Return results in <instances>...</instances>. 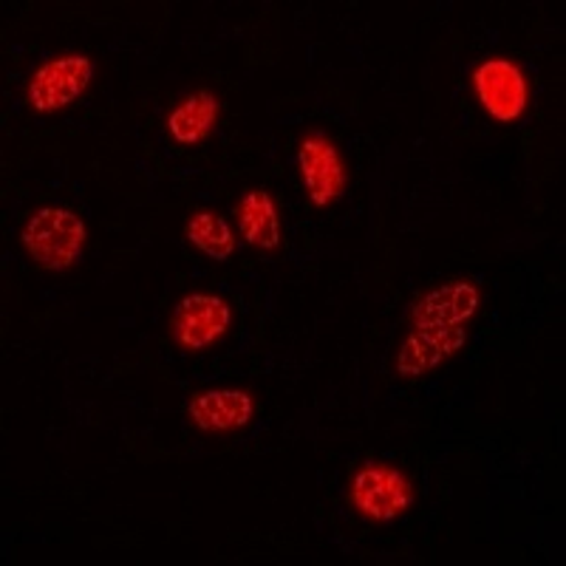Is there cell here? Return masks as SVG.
I'll return each instance as SVG.
<instances>
[{"label":"cell","mask_w":566,"mask_h":566,"mask_svg":"<svg viewBox=\"0 0 566 566\" xmlns=\"http://www.w3.org/2000/svg\"><path fill=\"white\" fill-rule=\"evenodd\" d=\"M20 244L34 264L45 272H65L83 258L88 227L83 216L69 207L45 205L34 210L20 230Z\"/></svg>","instance_id":"cell-1"},{"label":"cell","mask_w":566,"mask_h":566,"mask_svg":"<svg viewBox=\"0 0 566 566\" xmlns=\"http://www.w3.org/2000/svg\"><path fill=\"white\" fill-rule=\"evenodd\" d=\"M346 499L360 518L374 524H391L417 502V488L406 470L388 462H363L348 476Z\"/></svg>","instance_id":"cell-2"},{"label":"cell","mask_w":566,"mask_h":566,"mask_svg":"<svg viewBox=\"0 0 566 566\" xmlns=\"http://www.w3.org/2000/svg\"><path fill=\"white\" fill-rule=\"evenodd\" d=\"M94 60L88 54H57L40 63L27 83V103L34 114H57L85 97L94 80Z\"/></svg>","instance_id":"cell-3"},{"label":"cell","mask_w":566,"mask_h":566,"mask_svg":"<svg viewBox=\"0 0 566 566\" xmlns=\"http://www.w3.org/2000/svg\"><path fill=\"white\" fill-rule=\"evenodd\" d=\"M470 85H473L476 103L495 123H518L530 105L527 74L510 57L482 60L470 74Z\"/></svg>","instance_id":"cell-4"},{"label":"cell","mask_w":566,"mask_h":566,"mask_svg":"<svg viewBox=\"0 0 566 566\" xmlns=\"http://www.w3.org/2000/svg\"><path fill=\"white\" fill-rule=\"evenodd\" d=\"M297 174L312 207L326 210L343 199L348 170L335 139L323 130H306L297 142Z\"/></svg>","instance_id":"cell-5"},{"label":"cell","mask_w":566,"mask_h":566,"mask_svg":"<svg viewBox=\"0 0 566 566\" xmlns=\"http://www.w3.org/2000/svg\"><path fill=\"white\" fill-rule=\"evenodd\" d=\"M232 310L230 303L212 292H190L176 303L170 317V335L176 346L190 354H201L212 348L230 332Z\"/></svg>","instance_id":"cell-6"},{"label":"cell","mask_w":566,"mask_h":566,"mask_svg":"<svg viewBox=\"0 0 566 566\" xmlns=\"http://www.w3.org/2000/svg\"><path fill=\"white\" fill-rule=\"evenodd\" d=\"M470 340L468 326H444V328H411L406 340L399 343L394 354V374L397 380H419L428 377L444 363L453 360L459 352H464Z\"/></svg>","instance_id":"cell-7"},{"label":"cell","mask_w":566,"mask_h":566,"mask_svg":"<svg viewBox=\"0 0 566 566\" xmlns=\"http://www.w3.org/2000/svg\"><path fill=\"white\" fill-rule=\"evenodd\" d=\"M482 306V290L470 277H453L433 290L422 292L411 303L413 328H444L468 326Z\"/></svg>","instance_id":"cell-8"},{"label":"cell","mask_w":566,"mask_h":566,"mask_svg":"<svg viewBox=\"0 0 566 566\" xmlns=\"http://www.w3.org/2000/svg\"><path fill=\"white\" fill-rule=\"evenodd\" d=\"M255 417V397L244 388H207L187 399V419L201 433H235Z\"/></svg>","instance_id":"cell-9"},{"label":"cell","mask_w":566,"mask_h":566,"mask_svg":"<svg viewBox=\"0 0 566 566\" xmlns=\"http://www.w3.org/2000/svg\"><path fill=\"white\" fill-rule=\"evenodd\" d=\"M221 99L210 88H199L193 94L181 97L165 116V128L176 145H201L210 139L212 130L219 128Z\"/></svg>","instance_id":"cell-10"},{"label":"cell","mask_w":566,"mask_h":566,"mask_svg":"<svg viewBox=\"0 0 566 566\" xmlns=\"http://www.w3.org/2000/svg\"><path fill=\"white\" fill-rule=\"evenodd\" d=\"M235 219H239V235L244 244L261 252H275L283 244V227L281 210L270 190L255 187L241 196L235 205Z\"/></svg>","instance_id":"cell-11"},{"label":"cell","mask_w":566,"mask_h":566,"mask_svg":"<svg viewBox=\"0 0 566 566\" xmlns=\"http://www.w3.org/2000/svg\"><path fill=\"white\" fill-rule=\"evenodd\" d=\"M187 241L207 255L216 264H224L230 261L235 247H239V235L230 227V221L216 210H196L185 224Z\"/></svg>","instance_id":"cell-12"}]
</instances>
